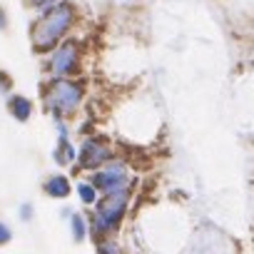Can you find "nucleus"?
I'll list each match as a JSON object with an SVG mask.
<instances>
[{
    "instance_id": "obj_1",
    "label": "nucleus",
    "mask_w": 254,
    "mask_h": 254,
    "mask_svg": "<svg viewBox=\"0 0 254 254\" xmlns=\"http://www.w3.org/2000/svg\"><path fill=\"white\" fill-rule=\"evenodd\" d=\"M75 23H77V5L70 3V0H60L58 5L40 13L35 18V23L30 25L33 53H38L43 58L48 53H53L67 38V33L75 28Z\"/></svg>"
},
{
    "instance_id": "obj_2",
    "label": "nucleus",
    "mask_w": 254,
    "mask_h": 254,
    "mask_svg": "<svg viewBox=\"0 0 254 254\" xmlns=\"http://www.w3.org/2000/svg\"><path fill=\"white\" fill-rule=\"evenodd\" d=\"M85 92V82H77L72 77H50L40 87L43 110L50 112L53 120H67L82 107Z\"/></svg>"
},
{
    "instance_id": "obj_3",
    "label": "nucleus",
    "mask_w": 254,
    "mask_h": 254,
    "mask_svg": "<svg viewBox=\"0 0 254 254\" xmlns=\"http://www.w3.org/2000/svg\"><path fill=\"white\" fill-rule=\"evenodd\" d=\"M127 207H130V190L125 192H112V194H102L95 204V212L87 219L90 227V237H95L97 242L105 237H112L115 232H120Z\"/></svg>"
},
{
    "instance_id": "obj_4",
    "label": "nucleus",
    "mask_w": 254,
    "mask_h": 254,
    "mask_svg": "<svg viewBox=\"0 0 254 254\" xmlns=\"http://www.w3.org/2000/svg\"><path fill=\"white\" fill-rule=\"evenodd\" d=\"M80 65H82V50L75 40H63L43 60V70L50 77H75L80 72Z\"/></svg>"
},
{
    "instance_id": "obj_5",
    "label": "nucleus",
    "mask_w": 254,
    "mask_h": 254,
    "mask_svg": "<svg viewBox=\"0 0 254 254\" xmlns=\"http://www.w3.org/2000/svg\"><path fill=\"white\" fill-rule=\"evenodd\" d=\"M100 194H112V192H125V190H130V167H127L125 160L120 157H112L105 167H100L97 172H90L87 177Z\"/></svg>"
},
{
    "instance_id": "obj_6",
    "label": "nucleus",
    "mask_w": 254,
    "mask_h": 254,
    "mask_svg": "<svg viewBox=\"0 0 254 254\" xmlns=\"http://www.w3.org/2000/svg\"><path fill=\"white\" fill-rule=\"evenodd\" d=\"M112 157H115V152L105 135H87L77 147V167L85 170L87 175L105 167Z\"/></svg>"
},
{
    "instance_id": "obj_7",
    "label": "nucleus",
    "mask_w": 254,
    "mask_h": 254,
    "mask_svg": "<svg viewBox=\"0 0 254 254\" xmlns=\"http://www.w3.org/2000/svg\"><path fill=\"white\" fill-rule=\"evenodd\" d=\"M5 110H8V115H10L15 122H28V120L33 117V112H35V105H33L30 97L18 95V92H10V95L5 97Z\"/></svg>"
},
{
    "instance_id": "obj_8",
    "label": "nucleus",
    "mask_w": 254,
    "mask_h": 254,
    "mask_svg": "<svg viewBox=\"0 0 254 254\" xmlns=\"http://www.w3.org/2000/svg\"><path fill=\"white\" fill-rule=\"evenodd\" d=\"M43 192H45L50 199H65V197H70V192H72V182H70L67 175L55 172V175H48V177H45Z\"/></svg>"
},
{
    "instance_id": "obj_9",
    "label": "nucleus",
    "mask_w": 254,
    "mask_h": 254,
    "mask_svg": "<svg viewBox=\"0 0 254 254\" xmlns=\"http://www.w3.org/2000/svg\"><path fill=\"white\" fill-rule=\"evenodd\" d=\"M53 160L58 167H72L77 165V147L70 142V137H58V145L53 150Z\"/></svg>"
},
{
    "instance_id": "obj_10",
    "label": "nucleus",
    "mask_w": 254,
    "mask_h": 254,
    "mask_svg": "<svg viewBox=\"0 0 254 254\" xmlns=\"http://www.w3.org/2000/svg\"><path fill=\"white\" fill-rule=\"evenodd\" d=\"M70 234H72V242H85L90 237V227H87V217L80 214V212H72L70 214Z\"/></svg>"
},
{
    "instance_id": "obj_11",
    "label": "nucleus",
    "mask_w": 254,
    "mask_h": 254,
    "mask_svg": "<svg viewBox=\"0 0 254 254\" xmlns=\"http://www.w3.org/2000/svg\"><path fill=\"white\" fill-rule=\"evenodd\" d=\"M75 192H77L80 202H82V204H87V207H95V204H97V199H100V192H97V187H95L90 180L77 182V185H75Z\"/></svg>"
},
{
    "instance_id": "obj_12",
    "label": "nucleus",
    "mask_w": 254,
    "mask_h": 254,
    "mask_svg": "<svg viewBox=\"0 0 254 254\" xmlns=\"http://www.w3.org/2000/svg\"><path fill=\"white\" fill-rule=\"evenodd\" d=\"M97 254H125V249H122V244L117 239L105 237V239L97 242Z\"/></svg>"
},
{
    "instance_id": "obj_13",
    "label": "nucleus",
    "mask_w": 254,
    "mask_h": 254,
    "mask_svg": "<svg viewBox=\"0 0 254 254\" xmlns=\"http://www.w3.org/2000/svg\"><path fill=\"white\" fill-rule=\"evenodd\" d=\"M60 0H25V8L28 10H33V13H45L48 8H53V5H58Z\"/></svg>"
},
{
    "instance_id": "obj_14",
    "label": "nucleus",
    "mask_w": 254,
    "mask_h": 254,
    "mask_svg": "<svg viewBox=\"0 0 254 254\" xmlns=\"http://www.w3.org/2000/svg\"><path fill=\"white\" fill-rule=\"evenodd\" d=\"M18 219L20 222H33L35 219V204L33 202H23L18 207Z\"/></svg>"
},
{
    "instance_id": "obj_15",
    "label": "nucleus",
    "mask_w": 254,
    "mask_h": 254,
    "mask_svg": "<svg viewBox=\"0 0 254 254\" xmlns=\"http://www.w3.org/2000/svg\"><path fill=\"white\" fill-rule=\"evenodd\" d=\"M13 92V77L5 72V70H0V95H10Z\"/></svg>"
},
{
    "instance_id": "obj_16",
    "label": "nucleus",
    "mask_w": 254,
    "mask_h": 254,
    "mask_svg": "<svg viewBox=\"0 0 254 254\" xmlns=\"http://www.w3.org/2000/svg\"><path fill=\"white\" fill-rule=\"evenodd\" d=\"M10 239H13V229H10V224L0 219V247H5Z\"/></svg>"
},
{
    "instance_id": "obj_17",
    "label": "nucleus",
    "mask_w": 254,
    "mask_h": 254,
    "mask_svg": "<svg viewBox=\"0 0 254 254\" xmlns=\"http://www.w3.org/2000/svg\"><path fill=\"white\" fill-rule=\"evenodd\" d=\"M8 25H10V18H8V10L0 5V33H5L8 30Z\"/></svg>"
}]
</instances>
